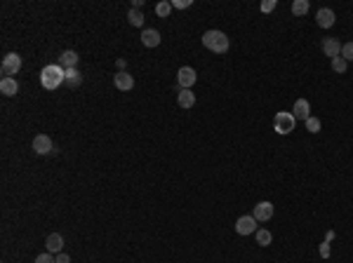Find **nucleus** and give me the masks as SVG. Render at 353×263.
Masks as SVG:
<instances>
[{
    "mask_svg": "<svg viewBox=\"0 0 353 263\" xmlns=\"http://www.w3.org/2000/svg\"><path fill=\"white\" fill-rule=\"evenodd\" d=\"M203 47L210 50V52H214V54H226L231 43H228V36L226 33H221V31H205L203 33Z\"/></svg>",
    "mask_w": 353,
    "mask_h": 263,
    "instance_id": "f257e3e1",
    "label": "nucleus"
},
{
    "mask_svg": "<svg viewBox=\"0 0 353 263\" xmlns=\"http://www.w3.org/2000/svg\"><path fill=\"white\" fill-rule=\"evenodd\" d=\"M40 82L45 90H57L62 82H66V71L59 64H50L40 71Z\"/></svg>",
    "mask_w": 353,
    "mask_h": 263,
    "instance_id": "f03ea898",
    "label": "nucleus"
},
{
    "mask_svg": "<svg viewBox=\"0 0 353 263\" xmlns=\"http://www.w3.org/2000/svg\"><path fill=\"white\" fill-rule=\"evenodd\" d=\"M294 125H297V120H294V115H292V113H287V110L276 113V118H273V129H276L281 136L290 134L292 129H294Z\"/></svg>",
    "mask_w": 353,
    "mask_h": 263,
    "instance_id": "7ed1b4c3",
    "label": "nucleus"
},
{
    "mask_svg": "<svg viewBox=\"0 0 353 263\" xmlns=\"http://www.w3.org/2000/svg\"><path fill=\"white\" fill-rule=\"evenodd\" d=\"M19 71H21V56L17 52H9V54L2 56V66H0L2 78H14Z\"/></svg>",
    "mask_w": 353,
    "mask_h": 263,
    "instance_id": "20e7f679",
    "label": "nucleus"
},
{
    "mask_svg": "<svg viewBox=\"0 0 353 263\" xmlns=\"http://www.w3.org/2000/svg\"><path fill=\"white\" fill-rule=\"evenodd\" d=\"M257 218L252 216V214H247V216H240L238 221H235V233L238 235H254L259 228H257Z\"/></svg>",
    "mask_w": 353,
    "mask_h": 263,
    "instance_id": "39448f33",
    "label": "nucleus"
},
{
    "mask_svg": "<svg viewBox=\"0 0 353 263\" xmlns=\"http://www.w3.org/2000/svg\"><path fill=\"white\" fill-rule=\"evenodd\" d=\"M198 80V75L196 71L191 68V66H181L179 71H177V82H179V90H191L193 85Z\"/></svg>",
    "mask_w": 353,
    "mask_h": 263,
    "instance_id": "423d86ee",
    "label": "nucleus"
},
{
    "mask_svg": "<svg viewBox=\"0 0 353 263\" xmlns=\"http://www.w3.org/2000/svg\"><path fill=\"white\" fill-rule=\"evenodd\" d=\"M335 21H337L335 9L320 7V9L316 12V24H318L320 28H332V26H335Z\"/></svg>",
    "mask_w": 353,
    "mask_h": 263,
    "instance_id": "0eeeda50",
    "label": "nucleus"
},
{
    "mask_svg": "<svg viewBox=\"0 0 353 263\" xmlns=\"http://www.w3.org/2000/svg\"><path fill=\"white\" fill-rule=\"evenodd\" d=\"M55 151V144H52V139L47 134H38L36 139H33V153L38 155H47Z\"/></svg>",
    "mask_w": 353,
    "mask_h": 263,
    "instance_id": "6e6552de",
    "label": "nucleus"
},
{
    "mask_svg": "<svg viewBox=\"0 0 353 263\" xmlns=\"http://www.w3.org/2000/svg\"><path fill=\"white\" fill-rule=\"evenodd\" d=\"M252 216L257 218V221H271L273 218V205L271 202H257L254 205V209H252Z\"/></svg>",
    "mask_w": 353,
    "mask_h": 263,
    "instance_id": "1a4fd4ad",
    "label": "nucleus"
},
{
    "mask_svg": "<svg viewBox=\"0 0 353 263\" xmlns=\"http://www.w3.org/2000/svg\"><path fill=\"white\" fill-rule=\"evenodd\" d=\"M320 47H323V54L330 56V61H332L335 56H342V43H339L337 38H325Z\"/></svg>",
    "mask_w": 353,
    "mask_h": 263,
    "instance_id": "9d476101",
    "label": "nucleus"
},
{
    "mask_svg": "<svg viewBox=\"0 0 353 263\" xmlns=\"http://www.w3.org/2000/svg\"><path fill=\"white\" fill-rule=\"evenodd\" d=\"M113 82H116V87L120 92H130L132 87H135V78H132L127 71H118L116 75H113Z\"/></svg>",
    "mask_w": 353,
    "mask_h": 263,
    "instance_id": "9b49d317",
    "label": "nucleus"
},
{
    "mask_svg": "<svg viewBox=\"0 0 353 263\" xmlns=\"http://www.w3.org/2000/svg\"><path fill=\"white\" fill-rule=\"evenodd\" d=\"M292 115H294V120H304L306 122L311 118V104L306 99H297L294 101V108H292Z\"/></svg>",
    "mask_w": 353,
    "mask_h": 263,
    "instance_id": "f8f14e48",
    "label": "nucleus"
},
{
    "mask_svg": "<svg viewBox=\"0 0 353 263\" xmlns=\"http://www.w3.org/2000/svg\"><path fill=\"white\" fill-rule=\"evenodd\" d=\"M160 31H155V28H144L141 31V43H144V47H158L160 45Z\"/></svg>",
    "mask_w": 353,
    "mask_h": 263,
    "instance_id": "ddd939ff",
    "label": "nucleus"
},
{
    "mask_svg": "<svg viewBox=\"0 0 353 263\" xmlns=\"http://www.w3.org/2000/svg\"><path fill=\"white\" fill-rule=\"evenodd\" d=\"M45 247H47V252H50V254H62V249H64V237L59 235V233H52V235H47Z\"/></svg>",
    "mask_w": 353,
    "mask_h": 263,
    "instance_id": "4468645a",
    "label": "nucleus"
},
{
    "mask_svg": "<svg viewBox=\"0 0 353 263\" xmlns=\"http://www.w3.org/2000/svg\"><path fill=\"white\" fill-rule=\"evenodd\" d=\"M59 66H62L64 71L75 68V66H78V52H73V50H66V52H62V56H59Z\"/></svg>",
    "mask_w": 353,
    "mask_h": 263,
    "instance_id": "2eb2a0df",
    "label": "nucleus"
},
{
    "mask_svg": "<svg viewBox=\"0 0 353 263\" xmlns=\"http://www.w3.org/2000/svg\"><path fill=\"white\" fill-rule=\"evenodd\" d=\"M177 104H179L181 108H193L196 106V94L191 90H179L177 94Z\"/></svg>",
    "mask_w": 353,
    "mask_h": 263,
    "instance_id": "dca6fc26",
    "label": "nucleus"
},
{
    "mask_svg": "<svg viewBox=\"0 0 353 263\" xmlns=\"http://www.w3.org/2000/svg\"><path fill=\"white\" fill-rule=\"evenodd\" d=\"M0 92L5 94V97H14L19 92V82L14 78H2L0 80Z\"/></svg>",
    "mask_w": 353,
    "mask_h": 263,
    "instance_id": "f3484780",
    "label": "nucleus"
},
{
    "mask_svg": "<svg viewBox=\"0 0 353 263\" xmlns=\"http://www.w3.org/2000/svg\"><path fill=\"white\" fill-rule=\"evenodd\" d=\"M66 85H69V87H80L82 73L78 71V68H69V71H66Z\"/></svg>",
    "mask_w": 353,
    "mask_h": 263,
    "instance_id": "a211bd4d",
    "label": "nucleus"
},
{
    "mask_svg": "<svg viewBox=\"0 0 353 263\" xmlns=\"http://www.w3.org/2000/svg\"><path fill=\"white\" fill-rule=\"evenodd\" d=\"M254 237H257V245L259 247H269L271 245V240H273L271 230H266V228H259V230L254 233Z\"/></svg>",
    "mask_w": 353,
    "mask_h": 263,
    "instance_id": "6ab92c4d",
    "label": "nucleus"
},
{
    "mask_svg": "<svg viewBox=\"0 0 353 263\" xmlns=\"http://www.w3.org/2000/svg\"><path fill=\"white\" fill-rule=\"evenodd\" d=\"M308 7H311L308 0H294V2H292V14H294V17H304L308 12Z\"/></svg>",
    "mask_w": 353,
    "mask_h": 263,
    "instance_id": "aec40b11",
    "label": "nucleus"
},
{
    "mask_svg": "<svg viewBox=\"0 0 353 263\" xmlns=\"http://www.w3.org/2000/svg\"><path fill=\"white\" fill-rule=\"evenodd\" d=\"M127 19H130L132 26H144V14H141L139 9H130V12H127Z\"/></svg>",
    "mask_w": 353,
    "mask_h": 263,
    "instance_id": "412c9836",
    "label": "nucleus"
},
{
    "mask_svg": "<svg viewBox=\"0 0 353 263\" xmlns=\"http://www.w3.org/2000/svg\"><path fill=\"white\" fill-rule=\"evenodd\" d=\"M330 64H332V71H337V73H346V68H349V61H346L344 56H335Z\"/></svg>",
    "mask_w": 353,
    "mask_h": 263,
    "instance_id": "4be33fe9",
    "label": "nucleus"
},
{
    "mask_svg": "<svg viewBox=\"0 0 353 263\" xmlns=\"http://www.w3.org/2000/svg\"><path fill=\"white\" fill-rule=\"evenodd\" d=\"M170 9H172V2H158V5H155V14H158V17L160 19H167L170 17Z\"/></svg>",
    "mask_w": 353,
    "mask_h": 263,
    "instance_id": "5701e85b",
    "label": "nucleus"
},
{
    "mask_svg": "<svg viewBox=\"0 0 353 263\" xmlns=\"http://www.w3.org/2000/svg\"><path fill=\"white\" fill-rule=\"evenodd\" d=\"M304 125H306V132H311V134H318V132H320V127H323V125H320V120L313 118V115H311V118H308Z\"/></svg>",
    "mask_w": 353,
    "mask_h": 263,
    "instance_id": "b1692460",
    "label": "nucleus"
},
{
    "mask_svg": "<svg viewBox=\"0 0 353 263\" xmlns=\"http://www.w3.org/2000/svg\"><path fill=\"white\" fill-rule=\"evenodd\" d=\"M342 56L346 61H353V43H344L342 45Z\"/></svg>",
    "mask_w": 353,
    "mask_h": 263,
    "instance_id": "393cba45",
    "label": "nucleus"
},
{
    "mask_svg": "<svg viewBox=\"0 0 353 263\" xmlns=\"http://www.w3.org/2000/svg\"><path fill=\"white\" fill-rule=\"evenodd\" d=\"M36 263H57V256H52L50 252H45V254L36 256Z\"/></svg>",
    "mask_w": 353,
    "mask_h": 263,
    "instance_id": "a878e982",
    "label": "nucleus"
},
{
    "mask_svg": "<svg viewBox=\"0 0 353 263\" xmlns=\"http://www.w3.org/2000/svg\"><path fill=\"white\" fill-rule=\"evenodd\" d=\"M273 7H276V0H266V2H262V12H264V14L273 12Z\"/></svg>",
    "mask_w": 353,
    "mask_h": 263,
    "instance_id": "bb28decb",
    "label": "nucleus"
},
{
    "mask_svg": "<svg viewBox=\"0 0 353 263\" xmlns=\"http://www.w3.org/2000/svg\"><path fill=\"white\" fill-rule=\"evenodd\" d=\"M172 7H177V9H186V7H191V0H174Z\"/></svg>",
    "mask_w": 353,
    "mask_h": 263,
    "instance_id": "cd10ccee",
    "label": "nucleus"
},
{
    "mask_svg": "<svg viewBox=\"0 0 353 263\" xmlns=\"http://www.w3.org/2000/svg\"><path fill=\"white\" fill-rule=\"evenodd\" d=\"M320 256H323V259H327V256H330V242H323V245H320Z\"/></svg>",
    "mask_w": 353,
    "mask_h": 263,
    "instance_id": "c85d7f7f",
    "label": "nucleus"
},
{
    "mask_svg": "<svg viewBox=\"0 0 353 263\" xmlns=\"http://www.w3.org/2000/svg\"><path fill=\"white\" fill-rule=\"evenodd\" d=\"M57 263H71V259H69V254H57Z\"/></svg>",
    "mask_w": 353,
    "mask_h": 263,
    "instance_id": "c756f323",
    "label": "nucleus"
},
{
    "mask_svg": "<svg viewBox=\"0 0 353 263\" xmlns=\"http://www.w3.org/2000/svg\"><path fill=\"white\" fill-rule=\"evenodd\" d=\"M144 5V0H132V9H139Z\"/></svg>",
    "mask_w": 353,
    "mask_h": 263,
    "instance_id": "7c9ffc66",
    "label": "nucleus"
}]
</instances>
